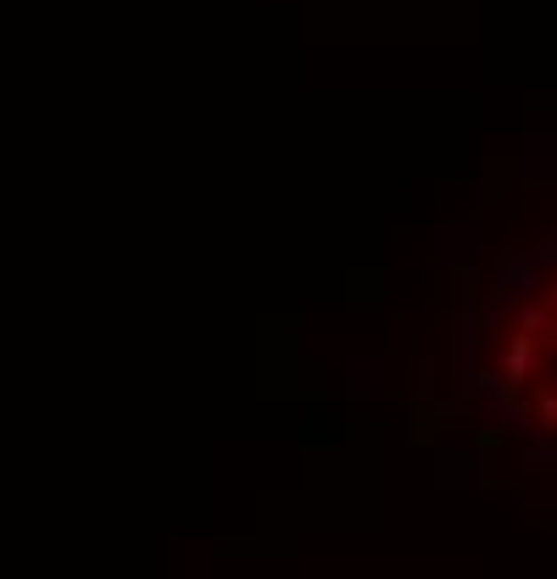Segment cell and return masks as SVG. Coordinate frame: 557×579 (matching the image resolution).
<instances>
[{
	"label": "cell",
	"instance_id": "1",
	"mask_svg": "<svg viewBox=\"0 0 557 579\" xmlns=\"http://www.w3.org/2000/svg\"><path fill=\"white\" fill-rule=\"evenodd\" d=\"M490 379L541 429H557V245L507 290L502 318L490 323Z\"/></svg>",
	"mask_w": 557,
	"mask_h": 579
}]
</instances>
